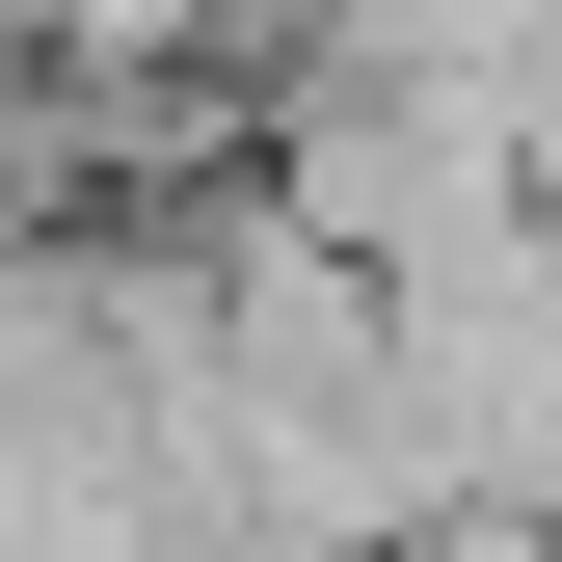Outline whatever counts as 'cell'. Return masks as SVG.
Wrapping results in <instances>:
<instances>
[]
</instances>
